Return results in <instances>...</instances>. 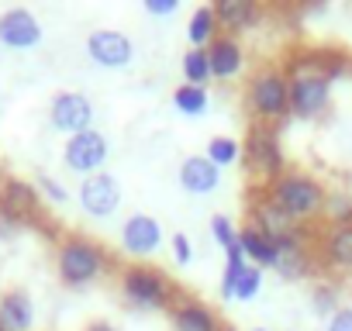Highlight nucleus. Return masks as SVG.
Listing matches in <instances>:
<instances>
[{"label": "nucleus", "instance_id": "nucleus-1", "mask_svg": "<svg viewBox=\"0 0 352 331\" xmlns=\"http://www.w3.org/2000/svg\"><path fill=\"white\" fill-rule=\"evenodd\" d=\"M283 69L290 76V117L297 121L321 117L331 104V76L324 73V56L300 49L287 56Z\"/></svg>", "mask_w": 352, "mask_h": 331}, {"label": "nucleus", "instance_id": "nucleus-2", "mask_svg": "<svg viewBox=\"0 0 352 331\" xmlns=\"http://www.w3.org/2000/svg\"><path fill=\"white\" fill-rule=\"evenodd\" d=\"M111 269H114V259L97 238H90L83 231H66L56 238V273H59L63 286L87 290V286L100 283Z\"/></svg>", "mask_w": 352, "mask_h": 331}, {"label": "nucleus", "instance_id": "nucleus-3", "mask_svg": "<svg viewBox=\"0 0 352 331\" xmlns=\"http://www.w3.org/2000/svg\"><path fill=\"white\" fill-rule=\"evenodd\" d=\"M245 111L252 124L280 128L290 117V76L283 62H263L245 83Z\"/></svg>", "mask_w": 352, "mask_h": 331}, {"label": "nucleus", "instance_id": "nucleus-4", "mask_svg": "<svg viewBox=\"0 0 352 331\" xmlns=\"http://www.w3.org/2000/svg\"><path fill=\"white\" fill-rule=\"evenodd\" d=\"M266 194L276 201V207L294 225L307 228V225H314V221L324 218V204H328V194L331 190L314 173H307V170H287L276 183L266 187Z\"/></svg>", "mask_w": 352, "mask_h": 331}, {"label": "nucleus", "instance_id": "nucleus-5", "mask_svg": "<svg viewBox=\"0 0 352 331\" xmlns=\"http://www.w3.org/2000/svg\"><path fill=\"white\" fill-rule=\"evenodd\" d=\"M118 290L131 310H173V304L184 297L162 269L148 262H124L118 269Z\"/></svg>", "mask_w": 352, "mask_h": 331}, {"label": "nucleus", "instance_id": "nucleus-6", "mask_svg": "<svg viewBox=\"0 0 352 331\" xmlns=\"http://www.w3.org/2000/svg\"><path fill=\"white\" fill-rule=\"evenodd\" d=\"M242 159L249 166V176L259 183V187H270L276 183L290 166H287V152H283V141H280V131L270 128V124H252L249 121V131H245V141H242Z\"/></svg>", "mask_w": 352, "mask_h": 331}, {"label": "nucleus", "instance_id": "nucleus-7", "mask_svg": "<svg viewBox=\"0 0 352 331\" xmlns=\"http://www.w3.org/2000/svg\"><path fill=\"white\" fill-rule=\"evenodd\" d=\"M107 155H111V141H107V135L97 131V128L80 131V135L66 138V145H63V162H66V170H69L73 176H83V180L104 173Z\"/></svg>", "mask_w": 352, "mask_h": 331}, {"label": "nucleus", "instance_id": "nucleus-8", "mask_svg": "<svg viewBox=\"0 0 352 331\" xmlns=\"http://www.w3.org/2000/svg\"><path fill=\"white\" fill-rule=\"evenodd\" d=\"M318 266V255L311 249V238H307V228H294L287 235L276 238V273L283 283H300L311 269Z\"/></svg>", "mask_w": 352, "mask_h": 331}, {"label": "nucleus", "instance_id": "nucleus-9", "mask_svg": "<svg viewBox=\"0 0 352 331\" xmlns=\"http://www.w3.org/2000/svg\"><path fill=\"white\" fill-rule=\"evenodd\" d=\"M94 100L80 90H59L52 100H49V124L63 135H80V131H90L94 128Z\"/></svg>", "mask_w": 352, "mask_h": 331}, {"label": "nucleus", "instance_id": "nucleus-10", "mask_svg": "<svg viewBox=\"0 0 352 331\" xmlns=\"http://www.w3.org/2000/svg\"><path fill=\"white\" fill-rule=\"evenodd\" d=\"M76 201H80V211H83L87 218L104 221V218H111V214L121 207L124 194H121L118 176H111V173H97V176H87V180L80 183Z\"/></svg>", "mask_w": 352, "mask_h": 331}, {"label": "nucleus", "instance_id": "nucleus-11", "mask_svg": "<svg viewBox=\"0 0 352 331\" xmlns=\"http://www.w3.org/2000/svg\"><path fill=\"white\" fill-rule=\"evenodd\" d=\"M87 56L100 69H128L135 59V42L124 32L114 28H97L87 35Z\"/></svg>", "mask_w": 352, "mask_h": 331}, {"label": "nucleus", "instance_id": "nucleus-12", "mask_svg": "<svg viewBox=\"0 0 352 331\" xmlns=\"http://www.w3.org/2000/svg\"><path fill=\"white\" fill-rule=\"evenodd\" d=\"M162 245V225L159 218L145 214V211H135L124 218L121 225V249L131 255V262H145L148 255H155Z\"/></svg>", "mask_w": 352, "mask_h": 331}, {"label": "nucleus", "instance_id": "nucleus-13", "mask_svg": "<svg viewBox=\"0 0 352 331\" xmlns=\"http://www.w3.org/2000/svg\"><path fill=\"white\" fill-rule=\"evenodd\" d=\"M38 211H42L38 187L32 180H21V176H4V183H0V214L25 225V221H35Z\"/></svg>", "mask_w": 352, "mask_h": 331}, {"label": "nucleus", "instance_id": "nucleus-14", "mask_svg": "<svg viewBox=\"0 0 352 331\" xmlns=\"http://www.w3.org/2000/svg\"><path fill=\"white\" fill-rule=\"evenodd\" d=\"M42 38H45L42 21L28 8H8L0 14V45L4 49L25 52V49H35Z\"/></svg>", "mask_w": 352, "mask_h": 331}, {"label": "nucleus", "instance_id": "nucleus-15", "mask_svg": "<svg viewBox=\"0 0 352 331\" xmlns=\"http://www.w3.org/2000/svg\"><path fill=\"white\" fill-rule=\"evenodd\" d=\"M314 255L328 273H352V225H328L314 245Z\"/></svg>", "mask_w": 352, "mask_h": 331}, {"label": "nucleus", "instance_id": "nucleus-16", "mask_svg": "<svg viewBox=\"0 0 352 331\" xmlns=\"http://www.w3.org/2000/svg\"><path fill=\"white\" fill-rule=\"evenodd\" d=\"M249 228H256V231H263V235H270L276 242L280 235H287V231H294L300 225H294L276 207V201L266 194V187H256V190H249Z\"/></svg>", "mask_w": 352, "mask_h": 331}, {"label": "nucleus", "instance_id": "nucleus-17", "mask_svg": "<svg viewBox=\"0 0 352 331\" xmlns=\"http://www.w3.org/2000/svg\"><path fill=\"white\" fill-rule=\"evenodd\" d=\"M211 8H214L221 35H232V38L252 32L263 21V4H256V0H214Z\"/></svg>", "mask_w": 352, "mask_h": 331}, {"label": "nucleus", "instance_id": "nucleus-18", "mask_svg": "<svg viewBox=\"0 0 352 331\" xmlns=\"http://www.w3.org/2000/svg\"><path fill=\"white\" fill-rule=\"evenodd\" d=\"M169 321H173V331H221V317L211 304L184 293L180 300L173 304L169 310Z\"/></svg>", "mask_w": 352, "mask_h": 331}, {"label": "nucleus", "instance_id": "nucleus-19", "mask_svg": "<svg viewBox=\"0 0 352 331\" xmlns=\"http://www.w3.org/2000/svg\"><path fill=\"white\" fill-rule=\"evenodd\" d=\"M176 180H180V187L194 197H204V194H214L218 183H221V170L201 152V155H187L180 162V170H176Z\"/></svg>", "mask_w": 352, "mask_h": 331}, {"label": "nucleus", "instance_id": "nucleus-20", "mask_svg": "<svg viewBox=\"0 0 352 331\" xmlns=\"http://www.w3.org/2000/svg\"><path fill=\"white\" fill-rule=\"evenodd\" d=\"M208 56H211V73H214V80H235V76H242V69H245V49H242V42L232 38V35H218V38L211 42Z\"/></svg>", "mask_w": 352, "mask_h": 331}, {"label": "nucleus", "instance_id": "nucleus-21", "mask_svg": "<svg viewBox=\"0 0 352 331\" xmlns=\"http://www.w3.org/2000/svg\"><path fill=\"white\" fill-rule=\"evenodd\" d=\"M0 321L8 324V331H32L35 328V300L28 290L14 286L0 293Z\"/></svg>", "mask_w": 352, "mask_h": 331}, {"label": "nucleus", "instance_id": "nucleus-22", "mask_svg": "<svg viewBox=\"0 0 352 331\" xmlns=\"http://www.w3.org/2000/svg\"><path fill=\"white\" fill-rule=\"evenodd\" d=\"M239 245H242V252H245V259L252 266H259V269H273L276 266V242L270 235H263V231L245 225L239 231Z\"/></svg>", "mask_w": 352, "mask_h": 331}, {"label": "nucleus", "instance_id": "nucleus-23", "mask_svg": "<svg viewBox=\"0 0 352 331\" xmlns=\"http://www.w3.org/2000/svg\"><path fill=\"white\" fill-rule=\"evenodd\" d=\"M221 35L218 28V18H214V8H197L187 21V38H190V49H211V42Z\"/></svg>", "mask_w": 352, "mask_h": 331}, {"label": "nucleus", "instance_id": "nucleus-24", "mask_svg": "<svg viewBox=\"0 0 352 331\" xmlns=\"http://www.w3.org/2000/svg\"><path fill=\"white\" fill-rule=\"evenodd\" d=\"M208 104H211L208 87H190V83H184V87L173 90V107L180 111L184 117H201V114H208Z\"/></svg>", "mask_w": 352, "mask_h": 331}, {"label": "nucleus", "instance_id": "nucleus-25", "mask_svg": "<svg viewBox=\"0 0 352 331\" xmlns=\"http://www.w3.org/2000/svg\"><path fill=\"white\" fill-rule=\"evenodd\" d=\"M180 66H184V83H190V87H208L214 80L208 49H187Z\"/></svg>", "mask_w": 352, "mask_h": 331}, {"label": "nucleus", "instance_id": "nucleus-26", "mask_svg": "<svg viewBox=\"0 0 352 331\" xmlns=\"http://www.w3.org/2000/svg\"><path fill=\"white\" fill-rule=\"evenodd\" d=\"M245 269H249V259H245L242 245L225 249V269H221V297L225 300H235V286H239Z\"/></svg>", "mask_w": 352, "mask_h": 331}, {"label": "nucleus", "instance_id": "nucleus-27", "mask_svg": "<svg viewBox=\"0 0 352 331\" xmlns=\"http://www.w3.org/2000/svg\"><path fill=\"white\" fill-rule=\"evenodd\" d=\"M204 155L218 166V170H225V166H232V162H239V159H242V141H239V138H232V135H214V138L208 141Z\"/></svg>", "mask_w": 352, "mask_h": 331}, {"label": "nucleus", "instance_id": "nucleus-28", "mask_svg": "<svg viewBox=\"0 0 352 331\" xmlns=\"http://www.w3.org/2000/svg\"><path fill=\"white\" fill-rule=\"evenodd\" d=\"M338 300H342V293H338V286H335V283H314V286H311V307H314V314H318V317H324V321H328V317L342 307Z\"/></svg>", "mask_w": 352, "mask_h": 331}, {"label": "nucleus", "instance_id": "nucleus-29", "mask_svg": "<svg viewBox=\"0 0 352 331\" xmlns=\"http://www.w3.org/2000/svg\"><path fill=\"white\" fill-rule=\"evenodd\" d=\"M324 221H331V225H352V194H345V190L328 194Z\"/></svg>", "mask_w": 352, "mask_h": 331}, {"label": "nucleus", "instance_id": "nucleus-30", "mask_svg": "<svg viewBox=\"0 0 352 331\" xmlns=\"http://www.w3.org/2000/svg\"><path fill=\"white\" fill-rule=\"evenodd\" d=\"M259 293H263V269L249 262V269L242 273V279H239V286H235V300L249 304V300H256Z\"/></svg>", "mask_w": 352, "mask_h": 331}, {"label": "nucleus", "instance_id": "nucleus-31", "mask_svg": "<svg viewBox=\"0 0 352 331\" xmlns=\"http://www.w3.org/2000/svg\"><path fill=\"white\" fill-rule=\"evenodd\" d=\"M35 187H38L42 201H49V204H56V207H63V204L69 201V190H66V183H63V180H56V176H49V173H38Z\"/></svg>", "mask_w": 352, "mask_h": 331}, {"label": "nucleus", "instance_id": "nucleus-32", "mask_svg": "<svg viewBox=\"0 0 352 331\" xmlns=\"http://www.w3.org/2000/svg\"><path fill=\"white\" fill-rule=\"evenodd\" d=\"M239 231H242V228H235V221H232L228 214H214V218H211V238H214L221 249L239 245Z\"/></svg>", "mask_w": 352, "mask_h": 331}, {"label": "nucleus", "instance_id": "nucleus-33", "mask_svg": "<svg viewBox=\"0 0 352 331\" xmlns=\"http://www.w3.org/2000/svg\"><path fill=\"white\" fill-rule=\"evenodd\" d=\"M169 249H173V259L180 262V266H187V262L194 259V242H190V235H184V231H176V235L169 238Z\"/></svg>", "mask_w": 352, "mask_h": 331}, {"label": "nucleus", "instance_id": "nucleus-34", "mask_svg": "<svg viewBox=\"0 0 352 331\" xmlns=\"http://www.w3.org/2000/svg\"><path fill=\"white\" fill-rule=\"evenodd\" d=\"M142 8L152 18H173L176 11H180V0H142Z\"/></svg>", "mask_w": 352, "mask_h": 331}, {"label": "nucleus", "instance_id": "nucleus-35", "mask_svg": "<svg viewBox=\"0 0 352 331\" xmlns=\"http://www.w3.org/2000/svg\"><path fill=\"white\" fill-rule=\"evenodd\" d=\"M324 331H352V307H338L328 317V328Z\"/></svg>", "mask_w": 352, "mask_h": 331}, {"label": "nucleus", "instance_id": "nucleus-36", "mask_svg": "<svg viewBox=\"0 0 352 331\" xmlns=\"http://www.w3.org/2000/svg\"><path fill=\"white\" fill-rule=\"evenodd\" d=\"M18 231H21V225H18L14 218L0 214V242H4V238H11V235H18Z\"/></svg>", "mask_w": 352, "mask_h": 331}, {"label": "nucleus", "instance_id": "nucleus-37", "mask_svg": "<svg viewBox=\"0 0 352 331\" xmlns=\"http://www.w3.org/2000/svg\"><path fill=\"white\" fill-rule=\"evenodd\" d=\"M83 331H121V328H118L114 321H104V317H97V321H90Z\"/></svg>", "mask_w": 352, "mask_h": 331}, {"label": "nucleus", "instance_id": "nucleus-38", "mask_svg": "<svg viewBox=\"0 0 352 331\" xmlns=\"http://www.w3.org/2000/svg\"><path fill=\"white\" fill-rule=\"evenodd\" d=\"M221 331H239V328H232V324H221Z\"/></svg>", "mask_w": 352, "mask_h": 331}, {"label": "nucleus", "instance_id": "nucleus-39", "mask_svg": "<svg viewBox=\"0 0 352 331\" xmlns=\"http://www.w3.org/2000/svg\"><path fill=\"white\" fill-rule=\"evenodd\" d=\"M0 331H8V324H4V321H0Z\"/></svg>", "mask_w": 352, "mask_h": 331}, {"label": "nucleus", "instance_id": "nucleus-40", "mask_svg": "<svg viewBox=\"0 0 352 331\" xmlns=\"http://www.w3.org/2000/svg\"><path fill=\"white\" fill-rule=\"evenodd\" d=\"M252 331H270V328H252Z\"/></svg>", "mask_w": 352, "mask_h": 331}]
</instances>
